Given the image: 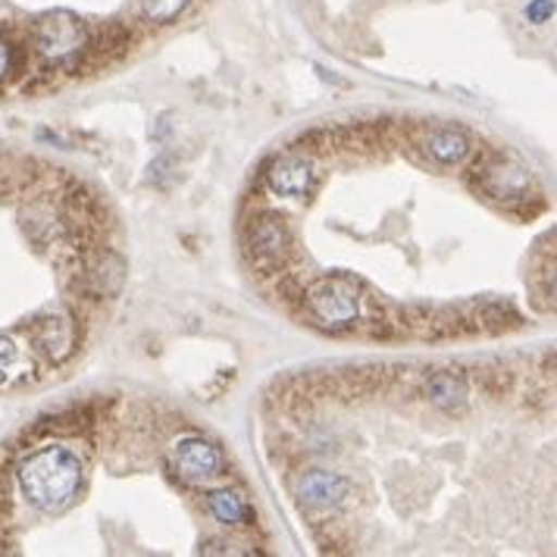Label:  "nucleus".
Masks as SVG:
<instances>
[{
  "label": "nucleus",
  "mask_w": 557,
  "mask_h": 557,
  "mask_svg": "<svg viewBox=\"0 0 557 557\" xmlns=\"http://www.w3.org/2000/svg\"><path fill=\"white\" fill-rule=\"evenodd\" d=\"M20 492L28 505L41 513H63L73 507L85 485V463L70 445H41L32 455L23 457L20 470Z\"/></svg>",
  "instance_id": "nucleus-1"
},
{
  "label": "nucleus",
  "mask_w": 557,
  "mask_h": 557,
  "mask_svg": "<svg viewBox=\"0 0 557 557\" xmlns=\"http://www.w3.org/2000/svg\"><path fill=\"white\" fill-rule=\"evenodd\" d=\"M470 182L485 201L507 207V210H517L539 198V185L532 178L530 166L505 151L482 153Z\"/></svg>",
  "instance_id": "nucleus-2"
},
{
  "label": "nucleus",
  "mask_w": 557,
  "mask_h": 557,
  "mask_svg": "<svg viewBox=\"0 0 557 557\" xmlns=\"http://www.w3.org/2000/svg\"><path fill=\"white\" fill-rule=\"evenodd\" d=\"M32 41L38 57L57 66V70H70L82 60V53L91 45V32L85 26V20L70 13V10H51L45 16H38V23L32 28Z\"/></svg>",
  "instance_id": "nucleus-3"
},
{
  "label": "nucleus",
  "mask_w": 557,
  "mask_h": 557,
  "mask_svg": "<svg viewBox=\"0 0 557 557\" xmlns=\"http://www.w3.org/2000/svg\"><path fill=\"white\" fill-rule=\"evenodd\" d=\"M307 313L326 326V330H351L360 323L363 313V295L360 282L351 276H320L307 285L305 292Z\"/></svg>",
  "instance_id": "nucleus-4"
},
{
  "label": "nucleus",
  "mask_w": 557,
  "mask_h": 557,
  "mask_svg": "<svg viewBox=\"0 0 557 557\" xmlns=\"http://www.w3.org/2000/svg\"><path fill=\"white\" fill-rule=\"evenodd\" d=\"M166 463H170V473L191 488H210L228 473L226 455L203 435H185L173 442Z\"/></svg>",
  "instance_id": "nucleus-5"
},
{
  "label": "nucleus",
  "mask_w": 557,
  "mask_h": 557,
  "mask_svg": "<svg viewBox=\"0 0 557 557\" xmlns=\"http://www.w3.org/2000/svg\"><path fill=\"white\" fill-rule=\"evenodd\" d=\"M292 228L282 213L263 210L248 223V251H251L253 267L260 273H278L285 270L288 257H292Z\"/></svg>",
  "instance_id": "nucleus-6"
},
{
  "label": "nucleus",
  "mask_w": 557,
  "mask_h": 557,
  "mask_svg": "<svg viewBox=\"0 0 557 557\" xmlns=\"http://www.w3.org/2000/svg\"><path fill=\"white\" fill-rule=\"evenodd\" d=\"M317 182H320V166L310 153H282L267 166V185L278 198L305 201L313 195Z\"/></svg>",
  "instance_id": "nucleus-7"
},
{
  "label": "nucleus",
  "mask_w": 557,
  "mask_h": 557,
  "mask_svg": "<svg viewBox=\"0 0 557 557\" xmlns=\"http://www.w3.org/2000/svg\"><path fill=\"white\" fill-rule=\"evenodd\" d=\"M420 151L430 157L438 166H463L473 153V135L457 126H432L420 138Z\"/></svg>",
  "instance_id": "nucleus-8"
},
{
  "label": "nucleus",
  "mask_w": 557,
  "mask_h": 557,
  "mask_svg": "<svg viewBox=\"0 0 557 557\" xmlns=\"http://www.w3.org/2000/svg\"><path fill=\"white\" fill-rule=\"evenodd\" d=\"M32 338H35L38 351L48 357L51 363H63L66 357L76 351L78 332L70 313H45L32 326Z\"/></svg>",
  "instance_id": "nucleus-9"
},
{
  "label": "nucleus",
  "mask_w": 557,
  "mask_h": 557,
  "mask_svg": "<svg viewBox=\"0 0 557 557\" xmlns=\"http://www.w3.org/2000/svg\"><path fill=\"white\" fill-rule=\"evenodd\" d=\"M351 495V482L342 473L330 470H305L298 476V498L301 505L317 507V510H332V507L345 505V498Z\"/></svg>",
  "instance_id": "nucleus-10"
},
{
  "label": "nucleus",
  "mask_w": 557,
  "mask_h": 557,
  "mask_svg": "<svg viewBox=\"0 0 557 557\" xmlns=\"http://www.w3.org/2000/svg\"><path fill=\"white\" fill-rule=\"evenodd\" d=\"M426 398L442 413H460L470 401V385L455 370H435L426 380Z\"/></svg>",
  "instance_id": "nucleus-11"
},
{
  "label": "nucleus",
  "mask_w": 557,
  "mask_h": 557,
  "mask_svg": "<svg viewBox=\"0 0 557 557\" xmlns=\"http://www.w3.org/2000/svg\"><path fill=\"white\" fill-rule=\"evenodd\" d=\"M207 510L213 513L216 523H223L228 530H245L253 520L248 498L235 488H210L207 492Z\"/></svg>",
  "instance_id": "nucleus-12"
},
{
  "label": "nucleus",
  "mask_w": 557,
  "mask_h": 557,
  "mask_svg": "<svg viewBox=\"0 0 557 557\" xmlns=\"http://www.w3.org/2000/svg\"><path fill=\"white\" fill-rule=\"evenodd\" d=\"M123 282H126V263H123V257H116V253H101V257L88 267V285H91V292L101 295V298L120 295Z\"/></svg>",
  "instance_id": "nucleus-13"
},
{
  "label": "nucleus",
  "mask_w": 557,
  "mask_h": 557,
  "mask_svg": "<svg viewBox=\"0 0 557 557\" xmlns=\"http://www.w3.org/2000/svg\"><path fill=\"white\" fill-rule=\"evenodd\" d=\"M32 373L26 348L13 335H0V388H10Z\"/></svg>",
  "instance_id": "nucleus-14"
},
{
  "label": "nucleus",
  "mask_w": 557,
  "mask_h": 557,
  "mask_svg": "<svg viewBox=\"0 0 557 557\" xmlns=\"http://www.w3.org/2000/svg\"><path fill=\"white\" fill-rule=\"evenodd\" d=\"M145 20L153 26H173L178 16L191 7V0H145Z\"/></svg>",
  "instance_id": "nucleus-15"
},
{
  "label": "nucleus",
  "mask_w": 557,
  "mask_h": 557,
  "mask_svg": "<svg viewBox=\"0 0 557 557\" xmlns=\"http://www.w3.org/2000/svg\"><path fill=\"white\" fill-rule=\"evenodd\" d=\"M555 13L557 0H530V3L523 7V16H527L530 26H545V23H552Z\"/></svg>",
  "instance_id": "nucleus-16"
},
{
  "label": "nucleus",
  "mask_w": 557,
  "mask_h": 557,
  "mask_svg": "<svg viewBox=\"0 0 557 557\" xmlns=\"http://www.w3.org/2000/svg\"><path fill=\"white\" fill-rule=\"evenodd\" d=\"M542 288H545V298L548 305L557 307V253L545 263V273H542Z\"/></svg>",
  "instance_id": "nucleus-17"
},
{
  "label": "nucleus",
  "mask_w": 557,
  "mask_h": 557,
  "mask_svg": "<svg viewBox=\"0 0 557 557\" xmlns=\"http://www.w3.org/2000/svg\"><path fill=\"white\" fill-rule=\"evenodd\" d=\"M13 66H16V53H13V45H10V41L0 35V82H3V78H10Z\"/></svg>",
  "instance_id": "nucleus-18"
}]
</instances>
